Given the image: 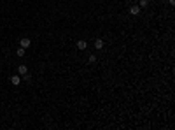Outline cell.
Returning a JSON list of instances; mask_svg holds the SVG:
<instances>
[{
	"label": "cell",
	"instance_id": "1",
	"mask_svg": "<svg viewBox=\"0 0 175 130\" xmlns=\"http://www.w3.org/2000/svg\"><path fill=\"white\" fill-rule=\"evenodd\" d=\"M30 44H32V41H30L28 37H23V39L19 41V46H21V47H25V49H26V47H30Z\"/></svg>",
	"mask_w": 175,
	"mask_h": 130
},
{
	"label": "cell",
	"instance_id": "2",
	"mask_svg": "<svg viewBox=\"0 0 175 130\" xmlns=\"http://www.w3.org/2000/svg\"><path fill=\"white\" fill-rule=\"evenodd\" d=\"M11 84H14V86H18V84L21 83V76H11Z\"/></svg>",
	"mask_w": 175,
	"mask_h": 130
},
{
	"label": "cell",
	"instance_id": "3",
	"mask_svg": "<svg viewBox=\"0 0 175 130\" xmlns=\"http://www.w3.org/2000/svg\"><path fill=\"white\" fill-rule=\"evenodd\" d=\"M87 47V42L86 41H77V49H81V51H84Z\"/></svg>",
	"mask_w": 175,
	"mask_h": 130
},
{
	"label": "cell",
	"instance_id": "4",
	"mask_svg": "<svg viewBox=\"0 0 175 130\" xmlns=\"http://www.w3.org/2000/svg\"><path fill=\"white\" fill-rule=\"evenodd\" d=\"M95 49H103V39H96L95 41Z\"/></svg>",
	"mask_w": 175,
	"mask_h": 130
},
{
	"label": "cell",
	"instance_id": "5",
	"mask_svg": "<svg viewBox=\"0 0 175 130\" xmlns=\"http://www.w3.org/2000/svg\"><path fill=\"white\" fill-rule=\"evenodd\" d=\"M18 72H19V76H25V74L28 72V69H26V65H19V67H18Z\"/></svg>",
	"mask_w": 175,
	"mask_h": 130
},
{
	"label": "cell",
	"instance_id": "6",
	"mask_svg": "<svg viewBox=\"0 0 175 130\" xmlns=\"http://www.w3.org/2000/svg\"><path fill=\"white\" fill-rule=\"evenodd\" d=\"M130 12H131V14H138V12H140V7L138 6H131V7H130Z\"/></svg>",
	"mask_w": 175,
	"mask_h": 130
},
{
	"label": "cell",
	"instance_id": "7",
	"mask_svg": "<svg viewBox=\"0 0 175 130\" xmlns=\"http://www.w3.org/2000/svg\"><path fill=\"white\" fill-rule=\"evenodd\" d=\"M25 51H26V49L19 46V47H18V49H16V55H18V56H25Z\"/></svg>",
	"mask_w": 175,
	"mask_h": 130
},
{
	"label": "cell",
	"instance_id": "8",
	"mask_svg": "<svg viewBox=\"0 0 175 130\" xmlns=\"http://www.w3.org/2000/svg\"><path fill=\"white\" fill-rule=\"evenodd\" d=\"M138 7L142 9V7H147V0H140L138 2Z\"/></svg>",
	"mask_w": 175,
	"mask_h": 130
},
{
	"label": "cell",
	"instance_id": "9",
	"mask_svg": "<svg viewBox=\"0 0 175 130\" xmlns=\"http://www.w3.org/2000/svg\"><path fill=\"white\" fill-rule=\"evenodd\" d=\"M95 62H96V56L91 55V56H89V63H95Z\"/></svg>",
	"mask_w": 175,
	"mask_h": 130
},
{
	"label": "cell",
	"instance_id": "10",
	"mask_svg": "<svg viewBox=\"0 0 175 130\" xmlns=\"http://www.w3.org/2000/svg\"><path fill=\"white\" fill-rule=\"evenodd\" d=\"M161 2H165V0H161Z\"/></svg>",
	"mask_w": 175,
	"mask_h": 130
}]
</instances>
